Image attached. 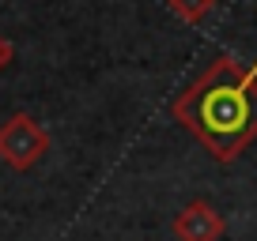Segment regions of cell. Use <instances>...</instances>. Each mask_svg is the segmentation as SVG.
Here are the masks:
<instances>
[{
	"label": "cell",
	"instance_id": "1",
	"mask_svg": "<svg viewBox=\"0 0 257 241\" xmlns=\"http://www.w3.org/2000/svg\"><path fill=\"white\" fill-rule=\"evenodd\" d=\"M174 117L201 140L219 162L234 158L257 136V60H216L197 83L174 102Z\"/></svg>",
	"mask_w": 257,
	"mask_h": 241
},
{
	"label": "cell",
	"instance_id": "2",
	"mask_svg": "<svg viewBox=\"0 0 257 241\" xmlns=\"http://www.w3.org/2000/svg\"><path fill=\"white\" fill-rule=\"evenodd\" d=\"M174 234L182 241H219L223 238V215L212 204L197 200L174 218Z\"/></svg>",
	"mask_w": 257,
	"mask_h": 241
},
{
	"label": "cell",
	"instance_id": "3",
	"mask_svg": "<svg viewBox=\"0 0 257 241\" xmlns=\"http://www.w3.org/2000/svg\"><path fill=\"white\" fill-rule=\"evenodd\" d=\"M0 151L8 154L16 166H27V162H34L46 151V136H42L27 117H16L8 128L0 132Z\"/></svg>",
	"mask_w": 257,
	"mask_h": 241
},
{
	"label": "cell",
	"instance_id": "4",
	"mask_svg": "<svg viewBox=\"0 0 257 241\" xmlns=\"http://www.w3.org/2000/svg\"><path fill=\"white\" fill-rule=\"evenodd\" d=\"M170 12L178 19H185V23H201L212 12V0H170Z\"/></svg>",
	"mask_w": 257,
	"mask_h": 241
},
{
	"label": "cell",
	"instance_id": "5",
	"mask_svg": "<svg viewBox=\"0 0 257 241\" xmlns=\"http://www.w3.org/2000/svg\"><path fill=\"white\" fill-rule=\"evenodd\" d=\"M0 53H4V49H0Z\"/></svg>",
	"mask_w": 257,
	"mask_h": 241
}]
</instances>
